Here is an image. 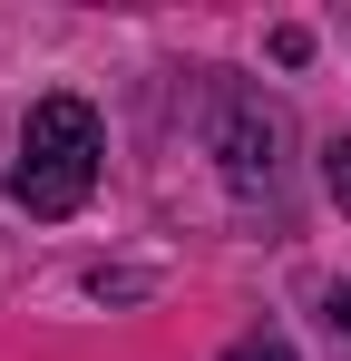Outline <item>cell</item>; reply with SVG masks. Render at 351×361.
Wrapping results in <instances>:
<instances>
[{
    "mask_svg": "<svg viewBox=\"0 0 351 361\" xmlns=\"http://www.w3.org/2000/svg\"><path fill=\"white\" fill-rule=\"evenodd\" d=\"M98 157H108L98 108H88V98H39L30 127H20L10 195H20L30 215H78V205H88V185H98Z\"/></svg>",
    "mask_w": 351,
    "mask_h": 361,
    "instance_id": "6da1fadb",
    "label": "cell"
},
{
    "mask_svg": "<svg viewBox=\"0 0 351 361\" xmlns=\"http://www.w3.org/2000/svg\"><path fill=\"white\" fill-rule=\"evenodd\" d=\"M225 361H292V352H283V342H273V332H254V342H234Z\"/></svg>",
    "mask_w": 351,
    "mask_h": 361,
    "instance_id": "3957f363",
    "label": "cell"
},
{
    "mask_svg": "<svg viewBox=\"0 0 351 361\" xmlns=\"http://www.w3.org/2000/svg\"><path fill=\"white\" fill-rule=\"evenodd\" d=\"M322 185H332V205H351V137L322 147Z\"/></svg>",
    "mask_w": 351,
    "mask_h": 361,
    "instance_id": "7a4b0ae2",
    "label": "cell"
},
{
    "mask_svg": "<svg viewBox=\"0 0 351 361\" xmlns=\"http://www.w3.org/2000/svg\"><path fill=\"white\" fill-rule=\"evenodd\" d=\"M332 332H351V293H332Z\"/></svg>",
    "mask_w": 351,
    "mask_h": 361,
    "instance_id": "277c9868",
    "label": "cell"
}]
</instances>
